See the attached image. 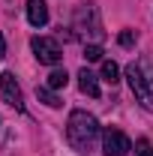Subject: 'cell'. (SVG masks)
Returning <instances> with one entry per match:
<instances>
[{"label": "cell", "instance_id": "obj_6", "mask_svg": "<svg viewBox=\"0 0 153 156\" xmlns=\"http://www.w3.org/2000/svg\"><path fill=\"white\" fill-rule=\"evenodd\" d=\"M0 96L6 99V105H12L15 111H24V96H21V87L12 72H0Z\"/></svg>", "mask_w": 153, "mask_h": 156}, {"label": "cell", "instance_id": "obj_13", "mask_svg": "<svg viewBox=\"0 0 153 156\" xmlns=\"http://www.w3.org/2000/svg\"><path fill=\"white\" fill-rule=\"evenodd\" d=\"M135 39H138V33H135V30H120L117 42H120L123 48H132V45H135Z\"/></svg>", "mask_w": 153, "mask_h": 156}, {"label": "cell", "instance_id": "obj_12", "mask_svg": "<svg viewBox=\"0 0 153 156\" xmlns=\"http://www.w3.org/2000/svg\"><path fill=\"white\" fill-rule=\"evenodd\" d=\"M102 54H105V51H102V45H96V42H90V45H84V57L87 60H102Z\"/></svg>", "mask_w": 153, "mask_h": 156}, {"label": "cell", "instance_id": "obj_10", "mask_svg": "<svg viewBox=\"0 0 153 156\" xmlns=\"http://www.w3.org/2000/svg\"><path fill=\"white\" fill-rule=\"evenodd\" d=\"M36 96H39V102H45L48 108H60V99H57V93H54L51 87H36Z\"/></svg>", "mask_w": 153, "mask_h": 156}, {"label": "cell", "instance_id": "obj_1", "mask_svg": "<svg viewBox=\"0 0 153 156\" xmlns=\"http://www.w3.org/2000/svg\"><path fill=\"white\" fill-rule=\"evenodd\" d=\"M66 138H69V144L75 147L78 153H90L96 147V138H99L96 117L87 114V111H81V108H75L69 114V123H66Z\"/></svg>", "mask_w": 153, "mask_h": 156}, {"label": "cell", "instance_id": "obj_9", "mask_svg": "<svg viewBox=\"0 0 153 156\" xmlns=\"http://www.w3.org/2000/svg\"><path fill=\"white\" fill-rule=\"evenodd\" d=\"M117 78H120V66H117L114 60H102V81L117 84Z\"/></svg>", "mask_w": 153, "mask_h": 156}, {"label": "cell", "instance_id": "obj_16", "mask_svg": "<svg viewBox=\"0 0 153 156\" xmlns=\"http://www.w3.org/2000/svg\"><path fill=\"white\" fill-rule=\"evenodd\" d=\"M0 57H6V39H3V33H0Z\"/></svg>", "mask_w": 153, "mask_h": 156}, {"label": "cell", "instance_id": "obj_7", "mask_svg": "<svg viewBox=\"0 0 153 156\" xmlns=\"http://www.w3.org/2000/svg\"><path fill=\"white\" fill-rule=\"evenodd\" d=\"M27 21L33 27H45L48 24V3L45 0H27Z\"/></svg>", "mask_w": 153, "mask_h": 156}, {"label": "cell", "instance_id": "obj_5", "mask_svg": "<svg viewBox=\"0 0 153 156\" xmlns=\"http://www.w3.org/2000/svg\"><path fill=\"white\" fill-rule=\"evenodd\" d=\"M102 147H105V153H108V156H126L129 150H132V141H129L126 132L108 126V129L102 132Z\"/></svg>", "mask_w": 153, "mask_h": 156}, {"label": "cell", "instance_id": "obj_11", "mask_svg": "<svg viewBox=\"0 0 153 156\" xmlns=\"http://www.w3.org/2000/svg\"><path fill=\"white\" fill-rule=\"evenodd\" d=\"M69 84V75H66V69H54L51 75H48V84L45 87H51V90H60V87H66Z\"/></svg>", "mask_w": 153, "mask_h": 156}, {"label": "cell", "instance_id": "obj_15", "mask_svg": "<svg viewBox=\"0 0 153 156\" xmlns=\"http://www.w3.org/2000/svg\"><path fill=\"white\" fill-rule=\"evenodd\" d=\"M135 156H153V144L141 138V141H138V147H135Z\"/></svg>", "mask_w": 153, "mask_h": 156}, {"label": "cell", "instance_id": "obj_2", "mask_svg": "<svg viewBox=\"0 0 153 156\" xmlns=\"http://www.w3.org/2000/svg\"><path fill=\"white\" fill-rule=\"evenodd\" d=\"M72 27H75V33L84 39V42H87V36L90 39H102V21H99V12H96L93 3H81L75 9Z\"/></svg>", "mask_w": 153, "mask_h": 156}, {"label": "cell", "instance_id": "obj_8", "mask_svg": "<svg viewBox=\"0 0 153 156\" xmlns=\"http://www.w3.org/2000/svg\"><path fill=\"white\" fill-rule=\"evenodd\" d=\"M78 87H81V93H87V96H99V81H96V75L84 66L81 72H78Z\"/></svg>", "mask_w": 153, "mask_h": 156}, {"label": "cell", "instance_id": "obj_3", "mask_svg": "<svg viewBox=\"0 0 153 156\" xmlns=\"http://www.w3.org/2000/svg\"><path fill=\"white\" fill-rule=\"evenodd\" d=\"M126 81H129V87H132L135 99H138L147 111H153V87L147 84V78H144V72H141V66H138V63L126 66Z\"/></svg>", "mask_w": 153, "mask_h": 156}, {"label": "cell", "instance_id": "obj_14", "mask_svg": "<svg viewBox=\"0 0 153 156\" xmlns=\"http://www.w3.org/2000/svg\"><path fill=\"white\" fill-rule=\"evenodd\" d=\"M138 66H141V72H144V78H147V84L153 87V60H150V57H141Z\"/></svg>", "mask_w": 153, "mask_h": 156}, {"label": "cell", "instance_id": "obj_4", "mask_svg": "<svg viewBox=\"0 0 153 156\" xmlns=\"http://www.w3.org/2000/svg\"><path fill=\"white\" fill-rule=\"evenodd\" d=\"M30 48H33L36 60L45 63V66H57L60 60H63V51H60L57 39H51V36H33L30 39Z\"/></svg>", "mask_w": 153, "mask_h": 156}]
</instances>
